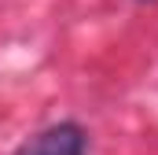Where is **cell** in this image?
<instances>
[{
	"instance_id": "1",
	"label": "cell",
	"mask_w": 158,
	"mask_h": 155,
	"mask_svg": "<svg viewBox=\"0 0 158 155\" xmlns=\"http://www.w3.org/2000/svg\"><path fill=\"white\" fill-rule=\"evenodd\" d=\"M85 152H88V137L77 122H55L40 129L37 137H30L15 155H85Z\"/></svg>"
}]
</instances>
